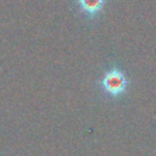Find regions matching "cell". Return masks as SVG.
<instances>
[{"label":"cell","mask_w":156,"mask_h":156,"mask_svg":"<svg viewBox=\"0 0 156 156\" xmlns=\"http://www.w3.org/2000/svg\"><path fill=\"white\" fill-rule=\"evenodd\" d=\"M102 93L111 99H119L123 96L128 89L129 80L127 79L124 72L117 67H112L105 72L99 82Z\"/></svg>","instance_id":"1"},{"label":"cell","mask_w":156,"mask_h":156,"mask_svg":"<svg viewBox=\"0 0 156 156\" xmlns=\"http://www.w3.org/2000/svg\"><path fill=\"white\" fill-rule=\"evenodd\" d=\"M105 0H78L79 7L82 11H84L88 16L93 17L96 13H99L104 6Z\"/></svg>","instance_id":"2"}]
</instances>
